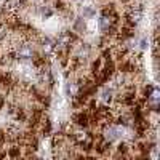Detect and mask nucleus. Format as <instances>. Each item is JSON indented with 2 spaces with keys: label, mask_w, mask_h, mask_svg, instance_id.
I'll return each mask as SVG.
<instances>
[{
  "label": "nucleus",
  "mask_w": 160,
  "mask_h": 160,
  "mask_svg": "<svg viewBox=\"0 0 160 160\" xmlns=\"http://www.w3.org/2000/svg\"><path fill=\"white\" fill-rule=\"evenodd\" d=\"M101 96H102V101L104 102H111L112 101V91L109 88H104L102 93H101Z\"/></svg>",
  "instance_id": "nucleus-8"
},
{
  "label": "nucleus",
  "mask_w": 160,
  "mask_h": 160,
  "mask_svg": "<svg viewBox=\"0 0 160 160\" xmlns=\"http://www.w3.org/2000/svg\"><path fill=\"white\" fill-rule=\"evenodd\" d=\"M98 26H99V31L104 32V34H109L114 31L115 28V16L112 15V13H108V11H104V15L99 18L98 21Z\"/></svg>",
  "instance_id": "nucleus-1"
},
{
  "label": "nucleus",
  "mask_w": 160,
  "mask_h": 160,
  "mask_svg": "<svg viewBox=\"0 0 160 160\" xmlns=\"http://www.w3.org/2000/svg\"><path fill=\"white\" fill-rule=\"evenodd\" d=\"M40 16L43 19H50L53 16V8L50 5H42L40 7Z\"/></svg>",
  "instance_id": "nucleus-6"
},
{
  "label": "nucleus",
  "mask_w": 160,
  "mask_h": 160,
  "mask_svg": "<svg viewBox=\"0 0 160 160\" xmlns=\"http://www.w3.org/2000/svg\"><path fill=\"white\" fill-rule=\"evenodd\" d=\"M139 48H141V50H148V48H149V40H148V38H141Z\"/></svg>",
  "instance_id": "nucleus-9"
},
{
  "label": "nucleus",
  "mask_w": 160,
  "mask_h": 160,
  "mask_svg": "<svg viewBox=\"0 0 160 160\" xmlns=\"http://www.w3.org/2000/svg\"><path fill=\"white\" fill-rule=\"evenodd\" d=\"M42 50H43L45 55H51V53H55V42L47 37L43 42H42Z\"/></svg>",
  "instance_id": "nucleus-5"
},
{
  "label": "nucleus",
  "mask_w": 160,
  "mask_h": 160,
  "mask_svg": "<svg viewBox=\"0 0 160 160\" xmlns=\"http://www.w3.org/2000/svg\"><path fill=\"white\" fill-rule=\"evenodd\" d=\"M95 15H96V10L93 8V7H90V5L83 7V10H82V16L83 18H93Z\"/></svg>",
  "instance_id": "nucleus-7"
},
{
  "label": "nucleus",
  "mask_w": 160,
  "mask_h": 160,
  "mask_svg": "<svg viewBox=\"0 0 160 160\" xmlns=\"http://www.w3.org/2000/svg\"><path fill=\"white\" fill-rule=\"evenodd\" d=\"M72 120H74V123L78 125V127H87L90 123V117L88 114H85L83 111H80V112H75L72 115Z\"/></svg>",
  "instance_id": "nucleus-4"
},
{
  "label": "nucleus",
  "mask_w": 160,
  "mask_h": 160,
  "mask_svg": "<svg viewBox=\"0 0 160 160\" xmlns=\"http://www.w3.org/2000/svg\"><path fill=\"white\" fill-rule=\"evenodd\" d=\"M142 15H144V13H142V8H141V7H133V8L128 11V18H127V19H128L130 24L135 26V24L141 22Z\"/></svg>",
  "instance_id": "nucleus-3"
},
{
  "label": "nucleus",
  "mask_w": 160,
  "mask_h": 160,
  "mask_svg": "<svg viewBox=\"0 0 160 160\" xmlns=\"http://www.w3.org/2000/svg\"><path fill=\"white\" fill-rule=\"evenodd\" d=\"M74 141H75V144L82 146V148H85V149H90L93 146V136L83 128H80L74 133Z\"/></svg>",
  "instance_id": "nucleus-2"
}]
</instances>
